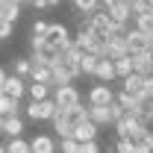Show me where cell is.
Returning <instances> with one entry per match:
<instances>
[{"label": "cell", "mask_w": 153, "mask_h": 153, "mask_svg": "<svg viewBox=\"0 0 153 153\" xmlns=\"http://www.w3.org/2000/svg\"><path fill=\"white\" fill-rule=\"evenodd\" d=\"M30 68H33V62L30 59H15V74L24 79V76H30Z\"/></svg>", "instance_id": "f1b7e54d"}, {"label": "cell", "mask_w": 153, "mask_h": 153, "mask_svg": "<svg viewBox=\"0 0 153 153\" xmlns=\"http://www.w3.org/2000/svg\"><path fill=\"white\" fill-rule=\"evenodd\" d=\"M30 76H33L36 82H47V85H50V65H44V62H33Z\"/></svg>", "instance_id": "44dd1931"}, {"label": "cell", "mask_w": 153, "mask_h": 153, "mask_svg": "<svg viewBox=\"0 0 153 153\" xmlns=\"http://www.w3.org/2000/svg\"><path fill=\"white\" fill-rule=\"evenodd\" d=\"M133 153H150V147L144 141H133Z\"/></svg>", "instance_id": "e575fe53"}, {"label": "cell", "mask_w": 153, "mask_h": 153, "mask_svg": "<svg viewBox=\"0 0 153 153\" xmlns=\"http://www.w3.org/2000/svg\"><path fill=\"white\" fill-rule=\"evenodd\" d=\"M150 153H153V150H150Z\"/></svg>", "instance_id": "7bdbcfd3"}, {"label": "cell", "mask_w": 153, "mask_h": 153, "mask_svg": "<svg viewBox=\"0 0 153 153\" xmlns=\"http://www.w3.org/2000/svg\"><path fill=\"white\" fill-rule=\"evenodd\" d=\"M133 18H135V30H141L144 36H153V9H144Z\"/></svg>", "instance_id": "ac0fdd59"}, {"label": "cell", "mask_w": 153, "mask_h": 153, "mask_svg": "<svg viewBox=\"0 0 153 153\" xmlns=\"http://www.w3.org/2000/svg\"><path fill=\"white\" fill-rule=\"evenodd\" d=\"M135 106H138L135 118H138L141 124H150V121H153V85L141 88V91L135 94Z\"/></svg>", "instance_id": "3957f363"}, {"label": "cell", "mask_w": 153, "mask_h": 153, "mask_svg": "<svg viewBox=\"0 0 153 153\" xmlns=\"http://www.w3.org/2000/svg\"><path fill=\"white\" fill-rule=\"evenodd\" d=\"M27 153H33V150H27Z\"/></svg>", "instance_id": "b9f144b4"}, {"label": "cell", "mask_w": 153, "mask_h": 153, "mask_svg": "<svg viewBox=\"0 0 153 153\" xmlns=\"http://www.w3.org/2000/svg\"><path fill=\"white\" fill-rule=\"evenodd\" d=\"M115 100V91L109 88V82H100V85H94L91 91H88V103L91 106H106V103H112Z\"/></svg>", "instance_id": "8fae6325"}, {"label": "cell", "mask_w": 153, "mask_h": 153, "mask_svg": "<svg viewBox=\"0 0 153 153\" xmlns=\"http://www.w3.org/2000/svg\"><path fill=\"white\" fill-rule=\"evenodd\" d=\"M30 150L33 153H56V141H53L50 135H36V138L30 141Z\"/></svg>", "instance_id": "e0dca14e"}, {"label": "cell", "mask_w": 153, "mask_h": 153, "mask_svg": "<svg viewBox=\"0 0 153 153\" xmlns=\"http://www.w3.org/2000/svg\"><path fill=\"white\" fill-rule=\"evenodd\" d=\"M112 62H115V76H121V79L133 71V59H130V53L121 56V59H112Z\"/></svg>", "instance_id": "d4e9b609"}, {"label": "cell", "mask_w": 153, "mask_h": 153, "mask_svg": "<svg viewBox=\"0 0 153 153\" xmlns=\"http://www.w3.org/2000/svg\"><path fill=\"white\" fill-rule=\"evenodd\" d=\"M74 44L79 50H88V53H97V56H103V36H97L91 27H79V33H76Z\"/></svg>", "instance_id": "7a4b0ae2"}, {"label": "cell", "mask_w": 153, "mask_h": 153, "mask_svg": "<svg viewBox=\"0 0 153 153\" xmlns=\"http://www.w3.org/2000/svg\"><path fill=\"white\" fill-rule=\"evenodd\" d=\"M50 121H53V130H56V135H59V138H68V135L74 133V124L65 118V109H56Z\"/></svg>", "instance_id": "9a60e30c"}, {"label": "cell", "mask_w": 153, "mask_h": 153, "mask_svg": "<svg viewBox=\"0 0 153 153\" xmlns=\"http://www.w3.org/2000/svg\"><path fill=\"white\" fill-rule=\"evenodd\" d=\"M124 44H127V53H138V50H147V36L141 30H127L124 33Z\"/></svg>", "instance_id": "30bf717a"}, {"label": "cell", "mask_w": 153, "mask_h": 153, "mask_svg": "<svg viewBox=\"0 0 153 153\" xmlns=\"http://www.w3.org/2000/svg\"><path fill=\"white\" fill-rule=\"evenodd\" d=\"M56 3H59V0H47V6H56Z\"/></svg>", "instance_id": "8d00e7d4"}, {"label": "cell", "mask_w": 153, "mask_h": 153, "mask_svg": "<svg viewBox=\"0 0 153 153\" xmlns=\"http://www.w3.org/2000/svg\"><path fill=\"white\" fill-rule=\"evenodd\" d=\"M147 85H153V74H147V76H141V74H135V71H130V74L124 76V91L127 94H138L141 88H147Z\"/></svg>", "instance_id": "52a82bcc"}, {"label": "cell", "mask_w": 153, "mask_h": 153, "mask_svg": "<svg viewBox=\"0 0 153 153\" xmlns=\"http://www.w3.org/2000/svg\"><path fill=\"white\" fill-rule=\"evenodd\" d=\"M44 38H47V44H50L53 50H65V47L71 44V36H68V27H65V24H47Z\"/></svg>", "instance_id": "277c9868"}, {"label": "cell", "mask_w": 153, "mask_h": 153, "mask_svg": "<svg viewBox=\"0 0 153 153\" xmlns=\"http://www.w3.org/2000/svg\"><path fill=\"white\" fill-rule=\"evenodd\" d=\"M76 144H79V141H76L74 135H68V138H59V150H62V153H76Z\"/></svg>", "instance_id": "f546056e"}, {"label": "cell", "mask_w": 153, "mask_h": 153, "mask_svg": "<svg viewBox=\"0 0 153 153\" xmlns=\"http://www.w3.org/2000/svg\"><path fill=\"white\" fill-rule=\"evenodd\" d=\"M21 112V100L9 94H0V115H18Z\"/></svg>", "instance_id": "603a6c76"}, {"label": "cell", "mask_w": 153, "mask_h": 153, "mask_svg": "<svg viewBox=\"0 0 153 153\" xmlns=\"http://www.w3.org/2000/svg\"><path fill=\"white\" fill-rule=\"evenodd\" d=\"M24 91H27V85H24V79H21L18 74H15V76H6L3 94H9V97H15V100H21V97H24Z\"/></svg>", "instance_id": "2e32d148"}, {"label": "cell", "mask_w": 153, "mask_h": 153, "mask_svg": "<svg viewBox=\"0 0 153 153\" xmlns=\"http://www.w3.org/2000/svg\"><path fill=\"white\" fill-rule=\"evenodd\" d=\"M76 12H91V9H97L100 6V0H74Z\"/></svg>", "instance_id": "4dcf8cb0"}, {"label": "cell", "mask_w": 153, "mask_h": 153, "mask_svg": "<svg viewBox=\"0 0 153 153\" xmlns=\"http://www.w3.org/2000/svg\"><path fill=\"white\" fill-rule=\"evenodd\" d=\"M0 133H6L9 138L21 135V133H24V124H21V118H18V115H6V118H3V130H0Z\"/></svg>", "instance_id": "d6986e66"}, {"label": "cell", "mask_w": 153, "mask_h": 153, "mask_svg": "<svg viewBox=\"0 0 153 153\" xmlns=\"http://www.w3.org/2000/svg\"><path fill=\"white\" fill-rule=\"evenodd\" d=\"M100 6L106 9V15L118 24H127L130 21V6L127 3H121V0H100Z\"/></svg>", "instance_id": "ba28073f"}, {"label": "cell", "mask_w": 153, "mask_h": 153, "mask_svg": "<svg viewBox=\"0 0 153 153\" xmlns=\"http://www.w3.org/2000/svg\"><path fill=\"white\" fill-rule=\"evenodd\" d=\"M121 3H127V6H130V3H133V0H121Z\"/></svg>", "instance_id": "f35d334b"}, {"label": "cell", "mask_w": 153, "mask_h": 153, "mask_svg": "<svg viewBox=\"0 0 153 153\" xmlns=\"http://www.w3.org/2000/svg\"><path fill=\"white\" fill-rule=\"evenodd\" d=\"M30 97H33V100H44V97H50V85L33 79V82H30Z\"/></svg>", "instance_id": "484cf974"}, {"label": "cell", "mask_w": 153, "mask_h": 153, "mask_svg": "<svg viewBox=\"0 0 153 153\" xmlns=\"http://www.w3.org/2000/svg\"><path fill=\"white\" fill-rule=\"evenodd\" d=\"M47 33V21H36L33 24V36H44Z\"/></svg>", "instance_id": "836d02e7"}, {"label": "cell", "mask_w": 153, "mask_h": 153, "mask_svg": "<svg viewBox=\"0 0 153 153\" xmlns=\"http://www.w3.org/2000/svg\"><path fill=\"white\" fill-rule=\"evenodd\" d=\"M76 153H100V150H97L94 138H88V141H79V144H76Z\"/></svg>", "instance_id": "1f68e13d"}, {"label": "cell", "mask_w": 153, "mask_h": 153, "mask_svg": "<svg viewBox=\"0 0 153 153\" xmlns=\"http://www.w3.org/2000/svg\"><path fill=\"white\" fill-rule=\"evenodd\" d=\"M82 97L79 91L74 88V82H65V85H56V91H53V103H56V109H68V106H74L79 103Z\"/></svg>", "instance_id": "5b68a950"}, {"label": "cell", "mask_w": 153, "mask_h": 153, "mask_svg": "<svg viewBox=\"0 0 153 153\" xmlns=\"http://www.w3.org/2000/svg\"><path fill=\"white\" fill-rule=\"evenodd\" d=\"M88 121H94L97 127L112 124V121H109V112H106V106H91V103H88Z\"/></svg>", "instance_id": "7402d4cb"}, {"label": "cell", "mask_w": 153, "mask_h": 153, "mask_svg": "<svg viewBox=\"0 0 153 153\" xmlns=\"http://www.w3.org/2000/svg\"><path fill=\"white\" fill-rule=\"evenodd\" d=\"M94 76L100 79V82H112V79H118V76H115V62L106 59V56H100L97 65H94Z\"/></svg>", "instance_id": "7c38bea8"}, {"label": "cell", "mask_w": 153, "mask_h": 153, "mask_svg": "<svg viewBox=\"0 0 153 153\" xmlns=\"http://www.w3.org/2000/svg\"><path fill=\"white\" fill-rule=\"evenodd\" d=\"M147 3H150V6H153V0H147Z\"/></svg>", "instance_id": "60d3db41"}, {"label": "cell", "mask_w": 153, "mask_h": 153, "mask_svg": "<svg viewBox=\"0 0 153 153\" xmlns=\"http://www.w3.org/2000/svg\"><path fill=\"white\" fill-rule=\"evenodd\" d=\"M115 100L124 106V112H130V115H135V112H138V106H135V97H133V94L121 91V94H115Z\"/></svg>", "instance_id": "4316f807"}, {"label": "cell", "mask_w": 153, "mask_h": 153, "mask_svg": "<svg viewBox=\"0 0 153 153\" xmlns=\"http://www.w3.org/2000/svg\"><path fill=\"white\" fill-rule=\"evenodd\" d=\"M65 82H74V74H71L62 62H53V65H50V85L56 88V85H65Z\"/></svg>", "instance_id": "5bb4252c"}, {"label": "cell", "mask_w": 153, "mask_h": 153, "mask_svg": "<svg viewBox=\"0 0 153 153\" xmlns=\"http://www.w3.org/2000/svg\"><path fill=\"white\" fill-rule=\"evenodd\" d=\"M0 153H6V147H3V144H0Z\"/></svg>", "instance_id": "ab89813d"}, {"label": "cell", "mask_w": 153, "mask_h": 153, "mask_svg": "<svg viewBox=\"0 0 153 153\" xmlns=\"http://www.w3.org/2000/svg\"><path fill=\"white\" fill-rule=\"evenodd\" d=\"M76 141H88V138H97V124L94 121H88V118H82L79 124H74V133H71Z\"/></svg>", "instance_id": "4fadbf2b"}, {"label": "cell", "mask_w": 153, "mask_h": 153, "mask_svg": "<svg viewBox=\"0 0 153 153\" xmlns=\"http://www.w3.org/2000/svg\"><path fill=\"white\" fill-rule=\"evenodd\" d=\"M56 112V103H53V97H44V100H33L30 106H27V115L33 118V121H50Z\"/></svg>", "instance_id": "8992f818"}, {"label": "cell", "mask_w": 153, "mask_h": 153, "mask_svg": "<svg viewBox=\"0 0 153 153\" xmlns=\"http://www.w3.org/2000/svg\"><path fill=\"white\" fill-rule=\"evenodd\" d=\"M118 153H133V141L130 138H118Z\"/></svg>", "instance_id": "d6a6232c"}, {"label": "cell", "mask_w": 153, "mask_h": 153, "mask_svg": "<svg viewBox=\"0 0 153 153\" xmlns=\"http://www.w3.org/2000/svg\"><path fill=\"white\" fill-rule=\"evenodd\" d=\"M27 150H30V141H24L21 135L9 138V144H6V153H27Z\"/></svg>", "instance_id": "83f0119b"}, {"label": "cell", "mask_w": 153, "mask_h": 153, "mask_svg": "<svg viewBox=\"0 0 153 153\" xmlns=\"http://www.w3.org/2000/svg\"><path fill=\"white\" fill-rule=\"evenodd\" d=\"M141 141H144V144H147V147H150V150H153V133H150V130L144 133V138H141Z\"/></svg>", "instance_id": "d590c367"}, {"label": "cell", "mask_w": 153, "mask_h": 153, "mask_svg": "<svg viewBox=\"0 0 153 153\" xmlns=\"http://www.w3.org/2000/svg\"><path fill=\"white\" fill-rule=\"evenodd\" d=\"M3 118H6V115H0V130H3Z\"/></svg>", "instance_id": "74e56055"}, {"label": "cell", "mask_w": 153, "mask_h": 153, "mask_svg": "<svg viewBox=\"0 0 153 153\" xmlns=\"http://www.w3.org/2000/svg\"><path fill=\"white\" fill-rule=\"evenodd\" d=\"M21 15V3H15V0H0V18H6V21H18Z\"/></svg>", "instance_id": "ffe728a7"}, {"label": "cell", "mask_w": 153, "mask_h": 153, "mask_svg": "<svg viewBox=\"0 0 153 153\" xmlns=\"http://www.w3.org/2000/svg\"><path fill=\"white\" fill-rule=\"evenodd\" d=\"M130 59H133V71L141 76L153 74V53L150 50H138V53H130Z\"/></svg>", "instance_id": "9c48e42d"}, {"label": "cell", "mask_w": 153, "mask_h": 153, "mask_svg": "<svg viewBox=\"0 0 153 153\" xmlns=\"http://www.w3.org/2000/svg\"><path fill=\"white\" fill-rule=\"evenodd\" d=\"M115 130H118V138H130V141H141L144 133H147V124H141L135 115L124 112L118 121H115Z\"/></svg>", "instance_id": "6da1fadb"}, {"label": "cell", "mask_w": 153, "mask_h": 153, "mask_svg": "<svg viewBox=\"0 0 153 153\" xmlns=\"http://www.w3.org/2000/svg\"><path fill=\"white\" fill-rule=\"evenodd\" d=\"M97 53H88V50H82V56H79V74H94V65H97Z\"/></svg>", "instance_id": "cb8c5ba5"}]
</instances>
